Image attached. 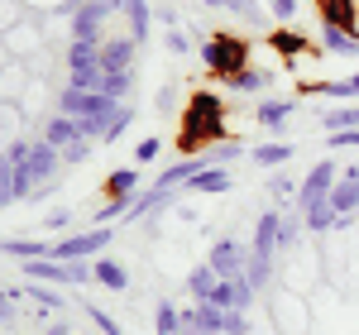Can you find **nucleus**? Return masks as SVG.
<instances>
[{
    "mask_svg": "<svg viewBox=\"0 0 359 335\" xmlns=\"http://www.w3.org/2000/svg\"><path fill=\"white\" fill-rule=\"evenodd\" d=\"M230 139V125H225V101L216 91H192L187 96V111L177 125V153L182 158H201L206 149Z\"/></svg>",
    "mask_w": 359,
    "mask_h": 335,
    "instance_id": "f257e3e1",
    "label": "nucleus"
},
{
    "mask_svg": "<svg viewBox=\"0 0 359 335\" xmlns=\"http://www.w3.org/2000/svg\"><path fill=\"white\" fill-rule=\"evenodd\" d=\"M201 62L211 67V77H235V72H245L249 67V43L240 34H211L206 43H201Z\"/></svg>",
    "mask_w": 359,
    "mask_h": 335,
    "instance_id": "f03ea898",
    "label": "nucleus"
},
{
    "mask_svg": "<svg viewBox=\"0 0 359 335\" xmlns=\"http://www.w3.org/2000/svg\"><path fill=\"white\" fill-rule=\"evenodd\" d=\"M111 245V225H91V230H82V235H67L62 245H53V259L57 264H77V259H86V254H101Z\"/></svg>",
    "mask_w": 359,
    "mask_h": 335,
    "instance_id": "7ed1b4c3",
    "label": "nucleus"
},
{
    "mask_svg": "<svg viewBox=\"0 0 359 335\" xmlns=\"http://www.w3.org/2000/svg\"><path fill=\"white\" fill-rule=\"evenodd\" d=\"M335 172H340V168H335L331 158H321V163H316V168H311V172L302 177V187H297V206H302V211L321 206V201L331 196V187H335Z\"/></svg>",
    "mask_w": 359,
    "mask_h": 335,
    "instance_id": "20e7f679",
    "label": "nucleus"
},
{
    "mask_svg": "<svg viewBox=\"0 0 359 335\" xmlns=\"http://www.w3.org/2000/svg\"><path fill=\"white\" fill-rule=\"evenodd\" d=\"M206 264H211L221 278H240V273H245V264H249V254L240 249V240H216Z\"/></svg>",
    "mask_w": 359,
    "mask_h": 335,
    "instance_id": "39448f33",
    "label": "nucleus"
},
{
    "mask_svg": "<svg viewBox=\"0 0 359 335\" xmlns=\"http://www.w3.org/2000/svg\"><path fill=\"white\" fill-rule=\"evenodd\" d=\"M316 15H321V25L359 34V5L355 0H316Z\"/></svg>",
    "mask_w": 359,
    "mask_h": 335,
    "instance_id": "423d86ee",
    "label": "nucleus"
},
{
    "mask_svg": "<svg viewBox=\"0 0 359 335\" xmlns=\"http://www.w3.org/2000/svg\"><path fill=\"white\" fill-rule=\"evenodd\" d=\"M101 20H111V10H106V5H96V0H82V10L72 15V39H86V43H96V34H101Z\"/></svg>",
    "mask_w": 359,
    "mask_h": 335,
    "instance_id": "0eeeda50",
    "label": "nucleus"
},
{
    "mask_svg": "<svg viewBox=\"0 0 359 335\" xmlns=\"http://www.w3.org/2000/svg\"><path fill=\"white\" fill-rule=\"evenodd\" d=\"M57 163H62V149L57 144H48V139L29 144V172H34V182H48Z\"/></svg>",
    "mask_w": 359,
    "mask_h": 335,
    "instance_id": "6e6552de",
    "label": "nucleus"
},
{
    "mask_svg": "<svg viewBox=\"0 0 359 335\" xmlns=\"http://www.w3.org/2000/svg\"><path fill=\"white\" fill-rule=\"evenodd\" d=\"M249 297H254V287H249V278L240 273V278H221V287H216V297H211V302H216L221 311H235V307L245 311Z\"/></svg>",
    "mask_w": 359,
    "mask_h": 335,
    "instance_id": "1a4fd4ad",
    "label": "nucleus"
},
{
    "mask_svg": "<svg viewBox=\"0 0 359 335\" xmlns=\"http://www.w3.org/2000/svg\"><path fill=\"white\" fill-rule=\"evenodd\" d=\"M135 39H111V43H101V72H130V62H135Z\"/></svg>",
    "mask_w": 359,
    "mask_h": 335,
    "instance_id": "9d476101",
    "label": "nucleus"
},
{
    "mask_svg": "<svg viewBox=\"0 0 359 335\" xmlns=\"http://www.w3.org/2000/svg\"><path fill=\"white\" fill-rule=\"evenodd\" d=\"M283 245V216L278 211H264L259 225H254V254H273Z\"/></svg>",
    "mask_w": 359,
    "mask_h": 335,
    "instance_id": "9b49d317",
    "label": "nucleus"
},
{
    "mask_svg": "<svg viewBox=\"0 0 359 335\" xmlns=\"http://www.w3.org/2000/svg\"><path fill=\"white\" fill-rule=\"evenodd\" d=\"M25 278L34 282H72V268L57 259H25Z\"/></svg>",
    "mask_w": 359,
    "mask_h": 335,
    "instance_id": "f8f14e48",
    "label": "nucleus"
},
{
    "mask_svg": "<svg viewBox=\"0 0 359 335\" xmlns=\"http://www.w3.org/2000/svg\"><path fill=\"white\" fill-rule=\"evenodd\" d=\"M106 196H111V201H135L139 196V172L135 168H115L111 177H106Z\"/></svg>",
    "mask_w": 359,
    "mask_h": 335,
    "instance_id": "ddd939ff",
    "label": "nucleus"
},
{
    "mask_svg": "<svg viewBox=\"0 0 359 335\" xmlns=\"http://www.w3.org/2000/svg\"><path fill=\"white\" fill-rule=\"evenodd\" d=\"M331 206H335V216H359V177H340L335 182Z\"/></svg>",
    "mask_w": 359,
    "mask_h": 335,
    "instance_id": "4468645a",
    "label": "nucleus"
},
{
    "mask_svg": "<svg viewBox=\"0 0 359 335\" xmlns=\"http://www.w3.org/2000/svg\"><path fill=\"white\" fill-rule=\"evenodd\" d=\"M187 287H192L196 302H211V297H216V287H221V273H216L211 264H196L192 273H187Z\"/></svg>",
    "mask_w": 359,
    "mask_h": 335,
    "instance_id": "2eb2a0df",
    "label": "nucleus"
},
{
    "mask_svg": "<svg viewBox=\"0 0 359 335\" xmlns=\"http://www.w3.org/2000/svg\"><path fill=\"white\" fill-rule=\"evenodd\" d=\"M269 48H273V53H283V57H302V53H316V48L306 43L302 34H292V29H273V34H269Z\"/></svg>",
    "mask_w": 359,
    "mask_h": 335,
    "instance_id": "dca6fc26",
    "label": "nucleus"
},
{
    "mask_svg": "<svg viewBox=\"0 0 359 335\" xmlns=\"http://www.w3.org/2000/svg\"><path fill=\"white\" fill-rule=\"evenodd\" d=\"M120 10H125V20H130V39L144 43V39H149V20H154L149 5H144V0H120Z\"/></svg>",
    "mask_w": 359,
    "mask_h": 335,
    "instance_id": "f3484780",
    "label": "nucleus"
},
{
    "mask_svg": "<svg viewBox=\"0 0 359 335\" xmlns=\"http://www.w3.org/2000/svg\"><path fill=\"white\" fill-rule=\"evenodd\" d=\"M48 144H57V149H67L72 139H82V130H77V120L72 115H53L48 120V135H43Z\"/></svg>",
    "mask_w": 359,
    "mask_h": 335,
    "instance_id": "a211bd4d",
    "label": "nucleus"
},
{
    "mask_svg": "<svg viewBox=\"0 0 359 335\" xmlns=\"http://www.w3.org/2000/svg\"><path fill=\"white\" fill-rule=\"evenodd\" d=\"M67 67H72V72H77V67H101V43L72 39V48H67Z\"/></svg>",
    "mask_w": 359,
    "mask_h": 335,
    "instance_id": "6ab92c4d",
    "label": "nucleus"
},
{
    "mask_svg": "<svg viewBox=\"0 0 359 335\" xmlns=\"http://www.w3.org/2000/svg\"><path fill=\"white\" fill-rule=\"evenodd\" d=\"M187 187H192V192H230V172H225V168H201Z\"/></svg>",
    "mask_w": 359,
    "mask_h": 335,
    "instance_id": "aec40b11",
    "label": "nucleus"
},
{
    "mask_svg": "<svg viewBox=\"0 0 359 335\" xmlns=\"http://www.w3.org/2000/svg\"><path fill=\"white\" fill-rule=\"evenodd\" d=\"M321 43H326L331 53H359V34H350V29H331V25H321Z\"/></svg>",
    "mask_w": 359,
    "mask_h": 335,
    "instance_id": "412c9836",
    "label": "nucleus"
},
{
    "mask_svg": "<svg viewBox=\"0 0 359 335\" xmlns=\"http://www.w3.org/2000/svg\"><path fill=\"white\" fill-rule=\"evenodd\" d=\"M91 268H96V282H106L111 292H125V282H130V273H125V268H120L115 259H96Z\"/></svg>",
    "mask_w": 359,
    "mask_h": 335,
    "instance_id": "4be33fe9",
    "label": "nucleus"
},
{
    "mask_svg": "<svg viewBox=\"0 0 359 335\" xmlns=\"http://www.w3.org/2000/svg\"><path fill=\"white\" fill-rule=\"evenodd\" d=\"M245 278H249V287H264V282L273 278V254H249Z\"/></svg>",
    "mask_w": 359,
    "mask_h": 335,
    "instance_id": "5701e85b",
    "label": "nucleus"
},
{
    "mask_svg": "<svg viewBox=\"0 0 359 335\" xmlns=\"http://www.w3.org/2000/svg\"><path fill=\"white\" fill-rule=\"evenodd\" d=\"M5 254H15L20 264H25V259H53V245H34V240H5Z\"/></svg>",
    "mask_w": 359,
    "mask_h": 335,
    "instance_id": "b1692460",
    "label": "nucleus"
},
{
    "mask_svg": "<svg viewBox=\"0 0 359 335\" xmlns=\"http://www.w3.org/2000/svg\"><path fill=\"white\" fill-rule=\"evenodd\" d=\"M292 158V144H259L254 149V163H264V168H283Z\"/></svg>",
    "mask_w": 359,
    "mask_h": 335,
    "instance_id": "393cba45",
    "label": "nucleus"
},
{
    "mask_svg": "<svg viewBox=\"0 0 359 335\" xmlns=\"http://www.w3.org/2000/svg\"><path fill=\"white\" fill-rule=\"evenodd\" d=\"M326 130H359V106H340V111H326V120H321Z\"/></svg>",
    "mask_w": 359,
    "mask_h": 335,
    "instance_id": "a878e982",
    "label": "nucleus"
},
{
    "mask_svg": "<svg viewBox=\"0 0 359 335\" xmlns=\"http://www.w3.org/2000/svg\"><path fill=\"white\" fill-rule=\"evenodd\" d=\"M130 86H135V72H106V77H101V91H106L111 101H125Z\"/></svg>",
    "mask_w": 359,
    "mask_h": 335,
    "instance_id": "bb28decb",
    "label": "nucleus"
},
{
    "mask_svg": "<svg viewBox=\"0 0 359 335\" xmlns=\"http://www.w3.org/2000/svg\"><path fill=\"white\" fill-rule=\"evenodd\" d=\"M287 111H292V106H287V101H259V125H269V130H278V125H283V120H287Z\"/></svg>",
    "mask_w": 359,
    "mask_h": 335,
    "instance_id": "cd10ccee",
    "label": "nucleus"
},
{
    "mask_svg": "<svg viewBox=\"0 0 359 335\" xmlns=\"http://www.w3.org/2000/svg\"><path fill=\"white\" fill-rule=\"evenodd\" d=\"M264 82H269V77H264V72H254V67L235 72V77H225V86H230V91H259Z\"/></svg>",
    "mask_w": 359,
    "mask_h": 335,
    "instance_id": "c85d7f7f",
    "label": "nucleus"
},
{
    "mask_svg": "<svg viewBox=\"0 0 359 335\" xmlns=\"http://www.w3.org/2000/svg\"><path fill=\"white\" fill-rule=\"evenodd\" d=\"M101 77H106L101 67H77V72H72V86H77V91H101Z\"/></svg>",
    "mask_w": 359,
    "mask_h": 335,
    "instance_id": "c756f323",
    "label": "nucleus"
},
{
    "mask_svg": "<svg viewBox=\"0 0 359 335\" xmlns=\"http://www.w3.org/2000/svg\"><path fill=\"white\" fill-rule=\"evenodd\" d=\"M15 168H10V158H0V206H10L15 201Z\"/></svg>",
    "mask_w": 359,
    "mask_h": 335,
    "instance_id": "7c9ffc66",
    "label": "nucleus"
},
{
    "mask_svg": "<svg viewBox=\"0 0 359 335\" xmlns=\"http://www.w3.org/2000/svg\"><path fill=\"white\" fill-rule=\"evenodd\" d=\"M154 321H158V335H177V331H182V311H172L168 302L158 307V316H154Z\"/></svg>",
    "mask_w": 359,
    "mask_h": 335,
    "instance_id": "2f4dec72",
    "label": "nucleus"
},
{
    "mask_svg": "<svg viewBox=\"0 0 359 335\" xmlns=\"http://www.w3.org/2000/svg\"><path fill=\"white\" fill-rule=\"evenodd\" d=\"M225 10H230V15H240V20H264L259 0H225Z\"/></svg>",
    "mask_w": 359,
    "mask_h": 335,
    "instance_id": "473e14b6",
    "label": "nucleus"
},
{
    "mask_svg": "<svg viewBox=\"0 0 359 335\" xmlns=\"http://www.w3.org/2000/svg\"><path fill=\"white\" fill-rule=\"evenodd\" d=\"M86 316H91V321L101 326V335H125V331H120V321H111V316H106L101 307H86Z\"/></svg>",
    "mask_w": 359,
    "mask_h": 335,
    "instance_id": "72a5a7b5",
    "label": "nucleus"
},
{
    "mask_svg": "<svg viewBox=\"0 0 359 335\" xmlns=\"http://www.w3.org/2000/svg\"><path fill=\"white\" fill-rule=\"evenodd\" d=\"M249 331V321H245V311L235 307V311H225V335H245Z\"/></svg>",
    "mask_w": 359,
    "mask_h": 335,
    "instance_id": "f704fd0d",
    "label": "nucleus"
},
{
    "mask_svg": "<svg viewBox=\"0 0 359 335\" xmlns=\"http://www.w3.org/2000/svg\"><path fill=\"white\" fill-rule=\"evenodd\" d=\"M331 149H359V130H335Z\"/></svg>",
    "mask_w": 359,
    "mask_h": 335,
    "instance_id": "c9c22d12",
    "label": "nucleus"
},
{
    "mask_svg": "<svg viewBox=\"0 0 359 335\" xmlns=\"http://www.w3.org/2000/svg\"><path fill=\"white\" fill-rule=\"evenodd\" d=\"M158 149H163V144H158V139H139L135 158H139V163H154V158H158Z\"/></svg>",
    "mask_w": 359,
    "mask_h": 335,
    "instance_id": "e433bc0d",
    "label": "nucleus"
},
{
    "mask_svg": "<svg viewBox=\"0 0 359 335\" xmlns=\"http://www.w3.org/2000/svg\"><path fill=\"white\" fill-rule=\"evenodd\" d=\"M82 158H86V139H72L62 149V163H82Z\"/></svg>",
    "mask_w": 359,
    "mask_h": 335,
    "instance_id": "4c0bfd02",
    "label": "nucleus"
},
{
    "mask_svg": "<svg viewBox=\"0 0 359 335\" xmlns=\"http://www.w3.org/2000/svg\"><path fill=\"white\" fill-rule=\"evenodd\" d=\"M269 192H273L278 201H283V196H292V182H287V177H283V172H278L273 182H269Z\"/></svg>",
    "mask_w": 359,
    "mask_h": 335,
    "instance_id": "58836bf2",
    "label": "nucleus"
},
{
    "mask_svg": "<svg viewBox=\"0 0 359 335\" xmlns=\"http://www.w3.org/2000/svg\"><path fill=\"white\" fill-rule=\"evenodd\" d=\"M34 302H39V307H48V311H53V307H57V292H43V287H34Z\"/></svg>",
    "mask_w": 359,
    "mask_h": 335,
    "instance_id": "ea45409f",
    "label": "nucleus"
},
{
    "mask_svg": "<svg viewBox=\"0 0 359 335\" xmlns=\"http://www.w3.org/2000/svg\"><path fill=\"white\" fill-rule=\"evenodd\" d=\"M292 240H297V221H292V216H283V245H292Z\"/></svg>",
    "mask_w": 359,
    "mask_h": 335,
    "instance_id": "a19ab883",
    "label": "nucleus"
},
{
    "mask_svg": "<svg viewBox=\"0 0 359 335\" xmlns=\"http://www.w3.org/2000/svg\"><path fill=\"white\" fill-rule=\"evenodd\" d=\"M292 10H297V0H273V15H278V20H287Z\"/></svg>",
    "mask_w": 359,
    "mask_h": 335,
    "instance_id": "79ce46f5",
    "label": "nucleus"
},
{
    "mask_svg": "<svg viewBox=\"0 0 359 335\" xmlns=\"http://www.w3.org/2000/svg\"><path fill=\"white\" fill-rule=\"evenodd\" d=\"M168 48H172V53H187V39H182L177 29H172V34H168Z\"/></svg>",
    "mask_w": 359,
    "mask_h": 335,
    "instance_id": "37998d69",
    "label": "nucleus"
},
{
    "mask_svg": "<svg viewBox=\"0 0 359 335\" xmlns=\"http://www.w3.org/2000/svg\"><path fill=\"white\" fill-rule=\"evenodd\" d=\"M10 311H15V297H5V292H0V321H10Z\"/></svg>",
    "mask_w": 359,
    "mask_h": 335,
    "instance_id": "c03bdc74",
    "label": "nucleus"
},
{
    "mask_svg": "<svg viewBox=\"0 0 359 335\" xmlns=\"http://www.w3.org/2000/svg\"><path fill=\"white\" fill-rule=\"evenodd\" d=\"M96 5H106V10H111V15H115V10H120V0H96Z\"/></svg>",
    "mask_w": 359,
    "mask_h": 335,
    "instance_id": "a18cd8bd",
    "label": "nucleus"
},
{
    "mask_svg": "<svg viewBox=\"0 0 359 335\" xmlns=\"http://www.w3.org/2000/svg\"><path fill=\"white\" fill-rule=\"evenodd\" d=\"M206 5H225V0H206Z\"/></svg>",
    "mask_w": 359,
    "mask_h": 335,
    "instance_id": "49530a36",
    "label": "nucleus"
}]
</instances>
